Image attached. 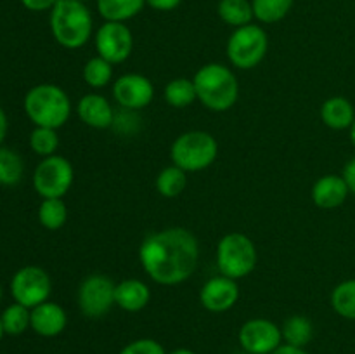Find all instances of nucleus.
<instances>
[{"instance_id":"nucleus-26","label":"nucleus","mask_w":355,"mask_h":354,"mask_svg":"<svg viewBox=\"0 0 355 354\" xmlns=\"http://www.w3.org/2000/svg\"><path fill=\"white\" fill-rule=\"evenodd\" d=\"M165 101L172 108H187L189 104H193L196 97V89H194L193 80L186 78V76H179V78H173L166 83L165 87Z\"/></svg>"},{"instance_id":"nucleus-29","label":"nucleus","mask_w":355,"mask_h":354,"mask_svg":"<svg viewBox=\"0 0 355 354\" xmlns=\"http://www.w3.org/2000/svg\"><path fill=\"white\" fill-rule=\"evenodd\" d=\"M113 78V65L101 56L90 58L83 66V80L92 89H104Z\"/></svg>"},{"instance_id":"nucleus-17","label":"nucleus","mask_w":355,"mask_h":354,"mask_svg":"<svg viewBox=\"0 0 355 354\" xmlns=\"http://www.w3.org/2000/svg\"><path fill=\"white\" fill-rule=\"evenodd\" d=\"M349 194L350 191L345 179L343 176H336V174H326V176L319 177L311 191L314 205H318L322 210H333V208L342 207Z\"/></svg>"},{"instance_id":"nucleus-23","label":"nucleus","mask_w":355,"mask_h":354,"mask_svg":"<svg viewBox=\"0 0 355 354\" xmlns=\"http://www.w3.org/2000/svg\"><path fill=\"white\" fill-rule=\"evenodd\" d=\"M38 221L49 231H58L68 221V207L62 198H44L38 207Z\"/></svg>"},{"instance_id":"nucleus-36","label":"nucleus","mask_w":355,"mask_h":354,"mask_svg":"<svg viewBox=\"0 0 355 354\" xmlns=\"http://www.w3.org/2000/svg\"><path fill=\"white\" fill-rule=\"evenodd\" d=\"M270 354H309L304 347H295V346H288V344H281L274 353Z\"/></svg>"},{"instance_id":"nucleus-32","label":"nucleus","mask_w":355,"mask_h":354,"mask_svg":"<svg viewBox=\"0 0 355 354\" xmlns=\"http://www.w3.org/2000/svg\"><path fill=\"white\" fill-rule=\"evenodd\" d=\"M118 354H166V351L158 340L144 337L128 342Z\"/></svg>"},{"instance_id":"nucleus-1","label":"nucleus","mask_w":355,"mask_h":354,"mask_svg":"<svg viewBox=\"0 0 355 354\" xmlns=\"http://www.w3.org/2000/svg\"><path fill=\"white\" fill-rule=\"evenodd\" d=\"M142 269L155 283L173 287L193 276L200 260V243L186 228L151 233L139 246Z\"/></svg>"},{"instance_id":"nucleus-5","label":"nucleus","mask_w":355,"mask_h":354,"mask_svg":"<svg viewBox=\"0 0 355 354\" xmlns=\"http://www.w3.org/2000/svg\"><path fill=\"white\" fill-rule=\"evenodd\" d=\"M218 156V142L205 130H189L180 134L170 148L173 165L184 172H201Z\"/></svg>"},{"instance_id":"nucleus-6","label":"nucleus","mask_w":355,"mask_h":354,"mask_svg":"<svg viewBox=\"0 0 355 354\" xmlns=\"http://www.w3.org/2000/svg\"><path fill=\"white\" fill-rule=\"evenodd\" d=\"M257 259L255 243L243 233H227L218 242L217 267L224 276L236 281L248 276L255 269Z\"/></svg>"},{"instance_id":"nucleus-10","label":"nucleus","mask_w":355,"mask_h":354,"mask_svg":"<svg viewBox=\"0 0 355 354\" xmlns=\"http://www.w3.org/2000/svg\"><path fill=\"white\" fill-rule=\"evenodd\" d=\"M52 292V281L47 271L38 266H24L10 280V294L17 304L28 309L47 302Z\"/></svg>"},{"instance_id":"nucleus-40","label":"nucleus","mask_w":355,"mask_h":354,"mask_svg":"<svg viewBox=\"0 0 355 354\" xmlns=\"http://www.w3.org/2000/svg\"><path fill=\"white\" fill-rule=\"evenodd\" d=\"M3 335H6V330H3V325H2V318H0V340L3 339Z\"/></svg>"},{"instance_id":"nucleus-14","label":"nucleus","mask_w":355,"mask_h":354,"mask_svg":"<svg viewBox=\"0 0 355 354\" xmlns=\"http://www.w3.org/2000/svg\"><path fill=\"white\" fill-rule=\"evenodd\" d=\"M239 298V287L236 280L224 276H214L201 287L200 302L207 311L225 312L236 305Z\"/></svg>"},{"instance_id":"nucleus-13","label":"nucleus","mask_w":355,"mask_h":354,"mask_svg":"<svg viewBox=\"0 0 355 354\" xmlns=\"http://www.w3.org/2000/svg\"><path fill=\"white\" fill-rule=\"evenodd\" d=\"M113 97L123 110L137 111L149 106L155 97V87L141 73H127L114 80Z\"/></svg>"},{"instance_id":"nucleus-22","label":"nucleus","mask_w":355,"mask_h":354,"mask_svg":"<svg viewBox=\"0 0 355 354\" xmlns=\"http://www.w3.org/2000/svg\"><path fill=\"white\" fill-rule=\"evenodd\" d=\"M217 14L225 24L232 28L245 26L255 19L250 0H220L217 6Z\"/></svg>"},{"instance_id":"nucleus-31","label":"nucleus","mask_w":355,"mask_h":354,"mask_svg":"<svg viewBox=\"0 0 355 354\" xmlns=\"http://www.w3.org/2000/svg\"><path fill=\"white\" fill-rule=\"evenodd\" d=\"M30 146L37 155L47 156L55 155V149L59 148V135L55 128L49 127H35L30 134Z\"/></svg>"},{"instance_id":"nucleus-4","label":"nucleus","mask_w":355,"mask_h":354,"mask_svg":"<svg viewBox=\"0 0 355 354\" xmlns=\"http://www.w3.org/2000/svg\"><path fill=\"white\" fill-rule=\"evenodd\" d=\"M24 111L35 127L55 128L66 124L71 117V101L64 89L54 83H40L24 96Z\"/></svg>"},{"instance_id":"nucleus-39","label":"nucleus","mask_w":355,"mask_h":354,"mask_svg":"<svg viewBox=\"0 0 355 354\" xmlns=\"http://www.w3.org/2000/svg\"><path fill=\"white\" fill-rule=\"evenodd\" d=\"M349 130H350V142H352V146L355 148V120H354L352 127H350Z\"/></svg>"},{"instance_id":"nucleus-11","label":"nucleus","mask_w":355,"mask_h":354,"mask_svg":"<svg viewBox=\"0 0 355 354\" xmlns=\"http://www.w3.org/2000/svg\"><path fill=\"white\" fill-rule=\"evenodd\" d=\"M134 49V35L125 23L106 21L96 31L97 56L110 61L111 65H120L127 61Z\"/></svg>"},{"instance_id":"nucleus-33","label":"nucleus","mask_w":355,"mask_h":354,"mask_svg":"<svg viewBox=\"0 0 355 354\" xmlns=\"http://www.w3.org/2000/svg\"><path fill=\"white\" fill-rule=\"evenodd\" d=\"M28 10L33 12H42V10H52V7L58 3V0H21Z\"/></svg>"},{"instance_id":"nucleus-15","label":"nucleus","mask_w":355,"mask_h":354,"mask_svg":"<svg viewBox=\"0 0 355 354\" xmlns=\"http://www.w3.org/2000/svg\"><path fill=\"white\" fill-rule=\"evenodd\" d=\"M66 325H68V314L62 305L55 304V302H42L40 305L31 309L30 328L37 335L52 339V337L61 335L66 330Z\"/></svg>"},{"instance_id":"nucleus-20","label":"nucleus","mask_w":355,"mask_h":354,"mask_svg":"<svg viewBox=\"0 0 355 354\" xmlns=\"http://www.w3.org/2000/svg\"><path fill=\"white\" fill-rule=\"evenodd\" d=\"M96 2L101 17L114 23H127L146 6V0H96Z\"/></svg>"},{"instance_id":"nucleus-38","label":"nucleus","mask_w":355,"mask_h":354,"mask_svg":"<svg viewBox=\"0 0 355 354\" xmlns=\"http://www.w3.org/2000/svg\"><path fill=\"white\" fill-rule=\"evenodd\" d=\"M166 354H196V353H194V351H191V349H186V347H179V349H173V351H170V353H166Z\"/></svg>"},{"instance_id":"nucleus-7","label":"nucleus","mask_w":355,"mask_h":354,"mask_svg":"<svg viewBox=\"0 0 355 354\" xmlns=\"http://www.w3.org/2000/svg\"><path fill=\"white\" fill-rule=\"evenodd\" d=\"M269 51V37L259 24H245L234 28L229 37L225 52L231 65L238 69H252L259 66Z\"/></svg>"},{"instance_id":"nucleus-34","label":"nucleus","mask_w":355,"mask_h":354,"mask_svg":"<svg viewBox=\"0 0 355 354\" xmlns=\"http://www.w3.org/2000/svg\"><path fill=\"white\" fill-rule=\"evenodd\" d=\"M180 3H182V0H146V6L159 10V12H168V10L177 9Z\"/></svg>"},{"instance_id":"nucleus-35","label":"nucleus","mask_w":355,"mask_h":354,"mask_svg":"<svg viewBox=\"0 0 355 354\" xmlns=\"http://www.w3.org/2000/svg\"><path fill=\"white\" fill-rule=\"evenodd\" d=\"M342 176L343 179H345L347 186H349V191L355 196V158L347 162V165L343 167Z\"/></svg>"},{"instance_id":"nucleus-16","label":"nucleus","mask_w":355,"mask_h":354,"mask_svg":"<svg viewBox=\"0 0 355 354\" xmlns=\"http://www.w3.org/2000/svg\"><path fill=\"white\" fill-rule=\"evenodd\" d=\"M76 115L90 128L104 130L114 124V110L110 101L101 94H85L76 103Z\"/></svg>"},{"instance_id":"nucleus-28","label":"nucleus","mask_w":355,"mask_h":354,"mask_svg":"<svg viewBox=\"0 0 355 354\" xmlns=\"http://www.w3.org/2000/svg\"><path fill=\"white\" fill-rule=\"evenodd\" d=\"M24 174L23 158L14 149L0 146V184L16 186Z\"/></svg>"},{"instance_id":"nucleus-2","label":"nucleus","mask_w":355,"mask_h":354,"mask_svg":"<svg viewBox=\"0 0 355 354\" xmlns=\"http://www.w3.org/2000/svg\"><path fill=\"white\" fill-rule=\"evenodd\" d=\"M51 31L61 47L75 51L92 38L94 17L85 2L58 0L51 10Z\"/></svg>"},{"instance_id":"nucleus-41","label":"nucleus","mask_w":355,"mask_h":354,"mask_svg":"<svg viewBox=\"0 0 355 354\" xmlns=\"http://www.w3.org/2000/svg\"><path fill=\"white\" fill-rule=\"evenodd\" d=\"M0 298H2V285H0Z\"/></svg>"},{"instance_id":"nucleus-9","label":"nucleus","mask_w":355,"mask_h":354,"mask_svg":"<svg viewBox=\"0 0 355 354\" xmlns=\"http://www.w3.org/2000/svg\"><path fill=\"white\" fill-rule=\"evenodd\" d=\"M114 287L116 283L106 274H89L80 283L76 302L83 316L89 319H101L111 311L114 304Z\"/></svg>"},{"instance_id":"nucleus-8","label":"nucleus","mask_w":355,"mask_h":354,"mask_svg":"<svg viewBox=\"0 0 355 354\" xmlns=\"http://www.w3.org/2000/svg\"><path fill=\"white\" fill-rule=\"evenodd\" d=\"M75 170L71 162L61 155L42 160L33 172V187L42 198H62L71 189Z\"/></svg>"},{"instance_id":"nucleus-12","label":"nucleus","mask_w":355,"mask_h":354,"mask_svg":"<svg viewBox=\"0 0 355 354\" xmlns=\"http://www.w3.org/2000/svg\"><path fill=\"white\" fill-rule=\"evenodd\" d=\"M239 346L248 354H270L283 344V333L267 318H252L245 321L238 333Z\"/></svg>"},{"instance_id":"nucleus-25","label":"nucleus","mask_w":355,"mask_h":354,"mask_svg":"<svg viewBox=\"0 0 355 354\" xmlns=\"http://www.w3.org/2000/svg\"><path fill=\"white\" fill-rule=\"evenodd\" d=\"M329 301H331V307L336 314L355 321V278L336 285Z\"/></svg>"},{"instance_id":"nucleus-21","label":"nucleus","mask_w":355,"mask_h":354,"mask_svg":"<svg viewBox=\"0 0 355 354\" xmlns=\"http://www.w3.org/2000/svg\"><path fill=\"white\" fill-rule=\"evenodd\" d=\"M281 333H283V342L288 346L295 347H304L314 337V325H312L311 319L307 316L295 314L290 316L286 321L281 326Z\"/></svg>"},{"instance_id":"nucleus-24","label":"nucleus","mask_w":355,"mask_h":354,"mask_svg":"<svg viewBox=\"0 0 355 354\" xmlns=\"http://www.w3.org/2000/svg\"><path fill=\"white\" fill-rule=\"evenodd\" d=\"M295 0H252L255 19L263 24L283 21L290 14Z\"/></svg>"},{"instance_id":"nucleus-19","label":"nucleus","mask_w":355,"mask_h":354,"mask_svg":"<svg viewBox=\"0 0 355 354\" xmlns=\"http://www.w3.org/2000/svg\"><path fill=\"white\" fill-rule=\"evenodd\" d=\"M321 120L333 130H345L352 127L355 120V108L347 97H329L321 106Z\"/></svg>"},{"instance_id":"nucleus-37","label":"nucleus","mask_w":355,"mask_h":354,"mask_svg":"<svg viewBox=\"0 0 355 354\" xmlns=\"http://www.w3.org/2000/svg\"><path fill=\"white\" fill-rule=\"evenodd\" d=\"M7 128H9V121H7V115L6 111L0 108V146H2L3 139L7 135Z\"/></svg>"},{"instance_id":"nucleus-30","label":"nucleus","mask_w":355,"mask_h":354,"mask_svg":"<svg viewBox=\"0 0 355 354\" xmlns=\"http://www.w3.org/2000/svg\"><path fill=\"white\" fill-rule=\"evenodd\" d=\"M0 318H2V325L7 335H21L31 325V309L14 302L3 309Z\"/></svg>"},{"instance_id":"nucleus-18","label":"nucleus","mask_w":355,"mask_h":354,"mask_svg":"<svg viewBox=\"0 0 355 354\" xmlns=\"http://www.w3.org/2000/svg\"><path fill=\"white\" fill-rule=\"evenodd\" d=\"M151 301V290L144 281L128 278L114 287V304L127 312H139Z\"/></svg>"},{"instance_id":"nucleus-27","label":"nucleus","mask_w":355,"mask_h":354,"mask_svg":"<svg viewBox=\"0 0 355 354\" xmlns=\"http://www.w3.org/2000/svg\"><path fill=\"white\" fill-rule=\"evenodd\" d=\"M187 172L177 165L165 167L156 177V189L165 198H177L187 186Z\"/></svg>"},{"instance_id":"nucleus-42","label":"nucleus","mask_w":355,"mask_h":354,"mask_svg":"<svg viewBox=\"0 0 355 354\" xmlns=\"http://www.w3.org/2000/svg\"><path fill=\"white\" fill-rule=\"evenodd\" d=\"M80 2H85L87 3V2H90V0H80Z\"/></svg>"},{"instance_id":"nucleus-3","label":"nucleus","mask_w":355,"mask_h":354,"mask_svg":"<svg viewBox=\"0 0 355 354\" xmlns=\"http://www.w3.org/2000/svg\"><path fill=\"white\" fill-rule=\"evenodd\" d=\"M193 82L198 101L210 111H229L239 97V83L234 71L220 62L201 66Z\"/></svg>"}]
</instances>
